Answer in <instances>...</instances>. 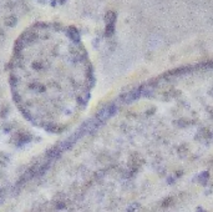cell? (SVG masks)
Segmentation results:
<instances>
[{
	"label": "cell",
	"mask_w": 213,
	"mask_h": 212,
	"mask_svg": "<svg viewBox=\"0 0 213 212\" xmlns=\"http://www.w3.org/2000/svg\"><path fill=\"white\" fill-rule=\"evenodd\" d=\"M140 96H141V91L135 90V91H131V92H128V94L125 96V100H126V102H132V101L137 100Z\"/></svg>",
	"instance_id": "obj_1"
}]
</instances>
